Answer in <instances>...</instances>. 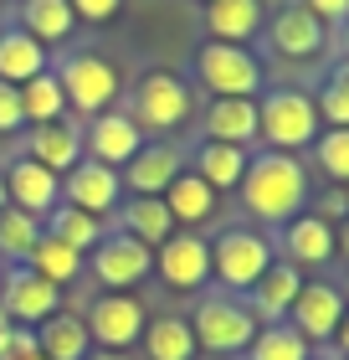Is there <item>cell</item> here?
I'll use <instances>...</instances> for the list:
<instances>
[{"label": "cell", "instance_id": "47", "mask_svg": "<svg viewBox=\"0 0 349 360\" xmlns=\"http://www.w3.org/2000/svg\"><path fill=\"white\" fill-rule=\"evenodd\" d=\"M201 6H206V0H201Z\"/></svg>", "mask_w": 349, "mask_h": 360}, {"label": "cell", "instance_id": "7", "mask_svg": "<svg viewBox=\"0 0 349 360\" xmlns=\"http://www.w3.org/2000/svg\"><path fill=\"white\" fill-rule=\"evenodd\" d=\"M82 268H93V278L103 283V293H129L134 283H144L149 268H154V248H144L139 237L129 232H103V242L82 257Z\"/></svg>", "mask_w": 349, "mask_h": 360}, {"label": "cell", "instance_id": "24", "mask_svg": "<svg viewBox=\"0 0 349 360\" xmlns=\"http://www.w3.org/2000/svg\"><path fill=\"white\" fill-rule=\"evenodd\" d=\"M37 350H41V360H88L93 335H88V324H82L77 314L57 309L52 319L37 324Z\"/></svg>", "mask_w": 349, "mask_h": 360}, {"label": "cell", "instance_id": "10", "mask_svg": "<svg viewBox=\"0 0 349 360\" xmlns=\"http://www.w3.org/2000/svg\"><path fill=\"white\" fill-rule=\"evenodd\" d=\"M82 324L93 335V350H129L144 335V304L134 293H98V304L88 309Z\"/></svg>", "mask_w": 349, "mask_h": 360}, {"label": "cell", "instance_id": "14", "mask_svg": "<svg viewBox=\"0 0 349 360\" xmlns=\"http://www.w3.org/2000/svg\"><path fill=\"white\" fill-rule=\"evenodd\" d=\"M6 175V206L15 211H26V217H37L46 221L52 217V206L62 201V175H52L46 165H37V160H11V170H0Z\"/></svg>", "mask_w": 349, "mask_h": 360}, {"label": "cell", "instance_id": "23", "mask_svg": "<svg viewBox=\"0 0 349 360\" xmlns=\"http://www.w3.org/2000/svg\"><path fill=\"white\" fill-rule=\"evenodd\" d=\"M159 201L170 206L175 226H185V232H195L201 221H211V217H216V191H211L195 170H180V175L170 180V191L159 195Z\"/></svg>", "mask_w": 349, "mask_h": 360}, {"label": "cell", "instance_id": "36", "mask_svg": "<svg viewBox=\"0 0 349 360\" xmlns=\"http://www.w3.org/2000/svg\"><path fill=\"white\" fill-rule=\"evenodd\" d=\"M313 160L334 186H349V129H324L313 139Z\"/></svg>", "mask_w": 349, "mask_h": 360}, {"label": "cell", "instance_id": "35", "mask_svg": "<svg viewBox=\"0 0 349 360\" xmlns=\"http://www.w3.org/2000/svg\"><path fill=\"white\" fill-rule=\"evenodd\" d=\"M319 124L329 129H349V62H339L334 72L324 77V88H319Z\"/></svg>", "mask_w": 349, "mask_h": 360}, {"label": "cell", "instance_id": "5", "mask_svg": "<svg viewBox=\"0 0 349 360\" xmlns=\"http://www.w3.org/2000/svg\"><path fill=\"white\" fill-rule=\"evenodd\" d=\"M195 77L211 98H257L262 93V62L246 46L231 41H206L195 52Z\"/></svg>", "mask_w": 349, "mask_h": 360}, {"label": "cell", "instance_id": "3", "mask_svg": "<svg viewBox=\"0 0 349 360\" xmlns=\"http://www.w3.org/2000/svg\"><path fill=\"white\" fill-rule=\"evenodd\" d=\"M272 257H277V242L252 232V226H226L221 237H211V278L226 293H246L268 273Z\"/></svg>", "mask_w": 349, "mask_h": 360}, {"label": "cell", "instance_id": "44", "mask_svg": "<svg viewBox=\"0 0 349 360\" xmlns=\"http://www.w3.org/2000/svg\"><path fill=\"white\" fill-rule=\"evenodd\" d=\"M344 62H349V26H344Z\"/></svg>", "mask_w": 349, "mask_h": 360}, {"label": "cell", "instance_id": "32", "mask_svg": "<svg viewBox=\"0 0 349 360\" xmlns=\"http://www.w3.org/2000/svg\"><path fill=\"white\" fill-rule=\"evenodd\" d=\"M308 350H313L308 340L288 319H277V324H257L252 345H246V360H308Z\"/></svg>", "mask_w": 349, "mask_h": 360}, {"label": "cell", "instance_id": "11", "mask_svg": "<svg viewBox=\"0 0 349 360\" xmlns=\"http://www.w3.org/2000/svg\"><path fill=\"white\" fill-rule=\"evenodd\" d=\"M154 273L164 278V288H175V293L206 288V278H211V242L195 237V232H175L170 242L154 248Z\"/></svg>", "mask_w": 349, "mask_h": 360}, {"label": "cell", "instance_id": "46", "mask_svg": "<svg viewBox=\"0 0 349 360\" xmlns=\"http://www.w3.org/2000/svg\"><path fill=\"white\" fill-rule=\"evenodd\" d=\"M0 278H6V268H0Z\"/></svg>", "mask_w": 349, "mask_h": 360}, {"label": "cell", "instance_id": "45", "mask_svg": "<svg viewBox=\"0 0 349 360\" xmlns=\"http://www.w3.org/2000/svg\"><path fill=\"white\" fill-rule=\"evenodd\" d=\"M0 206H6V175H0Z\"/></svg>", "mask_w": 349, "mask_h": 360}, {"label": "cell", "instance_id": "39", "mask_svg": "<svg viewBox=\"0 0 349 360\" xmlns=\"http://www.w3.org/2000/svg\"><path fill=\"white\" fill-rule=\"evenodd\" d=\"M67 6H72L77 21H113L124 0H67Z\"/></svg>", "mask_w": 349, "mask_h": 360}, {"label": "cell", "instance_id": "2", "mask_svg": "<svg viewBox=\"0 0 349 360\" xmlns=\"http://www.w3.org/2000/svg\"><path fill=\"white\" fill-rule=\"evenodd\" d=\"M257 139L268 144V150H303V144L319 139V108H313L308 93L298 88H272L257 98Z\"/></svg>", "mask_w": 349, "mask_h": 360}, {"label": "cell", "instance_id": "1", "mask_svg": "<svg viewBox=\"0 0 349 360\" xmlns=\"http://www.w3.org/2000/svg\"><path fill=\"white\" fill-rule=\"evenodd\" d=\"M242 206L252 211L257 221L268 226H282L293 221L308 201V170L298 155H282V150H268V155H252L246 160V175H242Z\"/></svg>", "mask_w": 349, "mask_h": 360}, {"label": "cell", "instance_id": "42", "mask_svg": "<svg viewBox=\"0 0 349 360\" xmlns=\"http://www.w3.org/2000/svg\"><path fill=\"white\" fill-rule=\"evenodd\" d=\"M88 360H134L129 350H88Z\"/></svg>", "mask_w": 349, "mask_h": 360}, {"label": "cell", "instance_id": "25", "mask_svg": "<svg viewBox=\"0 0 349 360\" xmlns=\"http://www.w3.org/2000/svg\"><path fill=\"white\" fill-rule=\"evenodd\" d=\"M119 232L139 237L144 248H159L175 237V217L159 195H134V201H119Z\"/></svg>", "mask_w": 349, "mask_h": 360}, {"label": "cell", "instance_id": "20", "mask_svg": "<svg viewBox=\"0 0 349 360\" xmlns=\"http://www.w3.org/2000/svg\"><path fill=\"white\" fill-rule=\"evenodd\" d=\"M272 52L277 57H288V62H308V57H319L324 52V41H329V31L313 21V15L303 6H282L272 15Z\"/></svg>", "mask_w": 349, "mask_h": 360}, {"label": "cell", "instance_id": "4", "mask_svg": "<svg viewBox=\"0 0 349 360\" xmlns=\"http://www.w3.org/2000/svg\"><path fill=\"white\" fill-rule=\"evenodd\" d=\"M190 335H195V350H211V355H237L252 345L257 335V314L246 309L237 293H206L190 314Z\"/></svg>", "mask_w": 349, "mask_h": 360}, {"label": "cell", "instance_id": "38", "mask_svg": "<svg viewBox=\"0 0 349 360\" xmlns=\"http://www.w3.org/2000/svg\"><path fill=\"white\" fill-rule=\"evenodd\" d=\"M319 26H344L349 21V0H298Z\"/></svg>", "mask_w": 349, "mask_h": 360}, {"label": "cell", "instance_id": "22", "mask_svg": "<svg viewBox=\"0 0 349 360\" xmlns=\"http://www.w3.org/2000/svg\"><path fill=\"white\" fill-rule=\"evenodd\" d=\"M206 31L211 41L246 46L262 31V0H206Z\"/></svg>", "mask_w": 349, "mask_h": 360}, {"label": "cell", "instance_id": "8", "mask_svg": "<svg viewBox=\"0 0 349 360\" xmlns=\"http://www.w3.org/2000/svg\"><path fill=\"white\" fill-rule=\"evenodd\" d=\"M57 83L62 93H67V103L77 113H108L113 108V98H119V68H113L108 57H98V52H67L62 57V68H57Z\"/></svg>", "mask_w": 349, "mask_h": 360}, {"label": "cell", "instance_id": "28", "mask_svg": "<svg viewBox=\"0 0 349 360\" xmlns=\"http://www.w3.org/2000/svg\"><path fill=\"white\" fill-rule=\"evenodd\" d=\"M72 26H77V15H72L67 0H21V31H26V37H37L41 46L67 41Z\"/></svg>", "mask_w": 349, "mask_h": 360}, {"label": "cell", "instance_id": "15", "mask_svg": "<svg viewBox=\"0 0 349 360\" xmlns=\"http://www.w3.org/2000/svg\"><path fill=\"white\" fill-rule=\"evenodd\" d=\"M82 160H98V165H108V170H124L129 160H134L144 150V129L129 119V113H98V119L88 124V134H82Z\"/></svg>", "mask_w": 349, "mask_h": 360}, {"label": "cell", "instance_id": "18", "mask_svg": "<svg viewBox=\"0 0 349 360\" xmlns=\"http://www.w3.org/2000/svg\"><path fill=\"white\" fill-rule=\"evenodd\" d=\"M26 160H37V165H46L52 175H67L77 160H82V129L67 124V119H52V124H31L26 134Z\"/></svg>", "mask_w": 349, "mask_h": 360}, {"label": "cell", "instance_id": "43", "mask_svg": "<svg viewBox=\"0 0 349 360\" xmlns=\"http://www.w3.org/2000/svg\"><path fill=\"white\" fill-rule=\"evenodd\" d=\"M11 330H15V324L6 319V309H0V350H6V345H11Z\"/></svg>", "mask_w": 349, "mask_h": 360}, {"label": "cell", "instance_id": "48", "mask_svg": "<svg viewBox=\"0 0 349 360\" xmlns=\"http://www.w3.org/2000/svg\"><path fill=\"white\" fill-rule=\"evenodd\" d=\"M344 299H349V293H344Z\"/></svg>", "mask_w": 349, "mask_h": 360}, {"label": "cell", "instance_id": "34", "mask_svg": "<svg viewBox=\"0 0 349 360\" xmlns=\"http://www.w3.org/2000/svg\"><path fill=\"white\" fill-rule=\"evenodd\" d=\"M37 237H41L37 217H26V211H15V206H0V263L21 268L31 257V248H37Z\"/></svg>", "mask_w": 349, "mask_h": 360}, {"label": "cell", "instance_id": "40", "mask_svg": "<svg viewBox=\"0 0 349 360\" xmlns=\"http://www.w3.org/2000/svg\"><path fill=\"white\" fill-rule=\"evenodd\" d=\"M329 345H334V350L349 360V309H344V319H339V330H334V340H329Z\"/></svg>", "mask_w": 349, "mask_h": 360}, {"label": "cell", "instance_id": "9", "mask_svg": "<svg viewBox=\"0 0 349 360\" xmlns=\"http://www.w3.org/2000/svg\"><path fill=\"white\" fill-rule=\"evenodd\" d=\"M0 309H6L11 324H26V330H37L41 319H52L62 309V288L46 283L41 273H31L26 263L11 268L6 278H0Z\"/></svg>", "mask_w": 349, "mask_h": 360}, {"label": "cell", "instance_id": "37", "mask_svg": "<svg viewBox=\"0 0 349 360\" xmlns=\"http://www.w3.org/2000/svg\"><path fill=\"white\" fill-rule=\"evenodd\" d=\"M15 129H26L21 88H15V83H0V134H15Z\"/></svg>", "mask_w": 349, "mask_h": 360}, {"label": "cell", "instance_id": "29", "mask_svg": "<svg viewBox=\"0 0 349 360\" xmlns=\"http://www.w3.org/2000/svg\"><path fill=\"white\" fill-rule=\"evenodd\" d=\"M144 350L149 360H195V335H190V319L185 314H159L144 324Z\"/></svg>", "mask_w": 349, "mask_h": 360}, {"label": "cell", "instance_id": "13", "mask_svg": "<svg viewBox=\"0 0 349 360\" xmlns=\"http://www.w3.org/2000/svg\"><path fill=\"white\" fill-rule=\"evenodd\" d=\"M344 309H349V299L334 283H303L293 309H288V324L308 340V345H329L334 330H339V319H344Z\"/></svg>", "mask_w": 349, "mask_h": 360}, {"label": "cell", "instance_id": "33", "mask_svg": "<svg viewBox=\"0 0 349 360\" xmlns=\"http://www.w3.org/2000/svg\"><path fill=\"white\" fill-rule=\"evenodd\" d=\"M21 113H26V124H52V119L67 113V93H62L57 72L26 77V83H21Z\"/></svg>", "mask_w": 349, "mask_h": 360}, {"label": "cell", "instance_id": "19", "mask_svg": "<svg viewBox=\"0 0 349 360\" xmlns=\"http://www.w3.org/2000/svg\"><path fill=\"white\" fill-rule=\"evenodd\" d=\"M180 170H185V155H180L175 144H144L119 170V180H124V191H134V195H164Z\"/></svg>", "mask_w": 349, "mask_h": 360}, {"label": "cell", "instance_id": "21", "mask_svg": "<svg viewBox=\"0 0 349 360\" xmlns=\"http://www.w3.org/2000/svg\"><path fill=\"white\" fill-rule=\"evenodd\" d=\"M201 129L216 144H242V150H252L257 144V98H211Z\"/></svg>", "mask_w": 349, "mask_h": 360}, {"label": "cell", "instance_id": "41", "mask_svg": "<svg viewBox=\"0 0 349 360\" xmlns=\"http://www.w3.org/2000/svg\"><path fill=\"white\" fill-rule=\"evenodd\" d=\"M334 252H339L344 263H349V217H344V221L334 226Z\"/></svg>", "mask_w": 349, "mask_h": 360}, {"label": "cell", "instance_id": "17", "mask_svg": "<svg viewBox=\"0 0 349 360\" xmlns=\"http://www.w3.org/2000/svg\"><path fill=\"white\" fill-rule=\"evenodd\" d=\"M282 257L293 268H324L334 257V221H324L319 211H298L293 221H282Z\"/></svg>", "mask_w": 349, "mask_h": 360}, {"label": "cell", "instance_id": "27", "mask_svg": "<svg viewBox=\"0 0 349 360\" xmlns=\"http://www.w3.org/2000/svg\"><path fill=\"white\" fill-rule=\"evenodd\" d=\"M37 72H46V46L37 37H26L21 26L0 31V83L21 88L26 77H37Z\"/></svg>", "mask_w": 349, "mask_h": 360}, {"label": "cell", "instance_id": "26", "mask_svg": "<svg viewBox=\"0 0 349 360\" xmlns=\"http://www.w3.org/2000/svg\"><path fill=\"white\" fill-rule=\"evenodd\" d=\"M246 160H252V150H242V144H216V139H206L201 150H195L190 170L201 175L216 195H221V191H237V186H242Z\"/></svg>", "mask_w": 349, "mask_h": 360}, {"label": "cell", "instance_id": "12", "mask_svg": "<svg viewBox=\"0 0 349 360\" xmlns=\"http://www.w3.org/2000/svg\"><path fill=\"white\" fill-rule=\"evenodd\" d=\"M62 201L88 211V217H113L119 201H124V180H119V170L98 165V160H77L62 175Z\"/></svg>", "mask_w": 349, "mask_h": 360}, {"label": "cell", "instance_id": "16", "mask_svg": "<svg viewBox=\"0 0 349 360\" xmlns=\"http://www.w3.org/2000/svg\"><path fill=\"white\" fill-rule=\"evenodd\" d=\"M298 288H303V268H293L288 257H272L268 273H262L257 283L246 288V309H252L262 324H277V319H288Z\"/></svg>", "mask_w": 349, "mask_h": 360}, {"label": "cell", "instance_id": "31", "mask_svg": "<svg viewBox=\"0 0 349 360\" xmlns=\"http://www.w3.org/2000/svg\"><path fill=\"white\" fill-rule=\"evenodd\" d=\"M26 268H31V273H41L46 283H57V288H62V283H72V278L82 273V252H72L67 242H57V237L41 226V237H37V248H31Z\"/></svg>", "mask_w": 349, "mask_h": 360}, {"label": "cell", "instance_id": "30", "mask_svg": "<svg viewBox=\"0 0 349 360\" xmlns=\"http://www.w3.org/2000/svg\"><path fill=\"white\" fill-rule=\"evenodd\" d=\"M41 226H46V232H52L57 242H67L72 252H82V257H88L98 242H103V232H108L103 217H88V211H77V206H67V201H57V206H52V217H46Z\"/></svg>", "mask_w": 349, "mask_h": 360}, {"label": "cell", "instance_id": "6", "mask_svg": "<svg viewBox=\"0 0 349 360\" xmlns=\"http://www.w3.org/2000/svg\"><path fill=\"white\" fill-rule=\"evenodd\" d=\"M190 108H195V98H190V83L180 72L170 68H149L139 77V88H134V119L139 129H159V134H170V129H180L190 119Z\"/></svg>", "mask_w": 349, "mask_h": 360}]
</instances>
